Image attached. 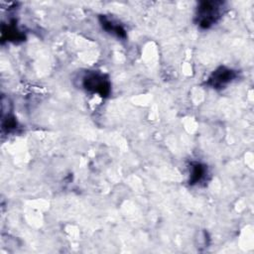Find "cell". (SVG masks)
Masks as SVG:
<instances>
[{
  "mask_svg": "<svg viewBox=\"0 0 254 254\" xmlns=\"http://www.w3.org/2000/svg\"><path fill=\"white\" fill-rule=\"evenodd\" d=\"M100 23H101L102 28L104 30H106L107 32L115 34L116 36H118L120 38H125L126 37L124 29L119 24H115L113 21H111L107 17L101 16L100 17Z\"/></svg>",
  "mask_w": 254,
  "mask_h": 254,
  "instance_id": "5",
  "label": "cell"
},
{
  "mask_svg": "<svg viewBox=\"0 0 254 254\" xmlns=\"http://www.w3.org/2000/svg\"><path fill=\"white\" fill-rule=\"evenodd\" d=\"M206 175V168L200 163H192L190 173V184L195 185L200 183Z\"/></svg>",
  "mask_w": 254,
  "mask_h": 254,
  "instance_id": "4",
  "label": "cell"
},
{
  "mask_svg": "<svg viewBox=\"0 0 254 254\" xmlns=\"http://www.w3.org/2000/svg\"><path fill=\"white\" fill-rule=\"evenodd\" d=\"M220 3L213 1L201 2L197 8L198 25L201 28H209L220 17Z\"/></svg>",
  "mask_w": 254,
  "mask_h": 254,
  "instance_id": "1",
  "label": "cell"
},
{
  "mask_svg": "<svg viewBox=\"0 0 254 254\" xmlns=\"http://www.w3.org/2000/svg\"><path fill=\"white\" fill-rule=\"evenodd\" d=\"M236 77V72L230 68L220 66L209 76L207 83L213 88H222Z\"/></svg>",
  "mask_w": 254,
  "mask_h": 254,
  "instance_id": "3",
  "label": "cell"
},
{
  "mask_svg": "<svg viewBox=\"0 0 254 254\" xmlns=\"http://www.w3.org/2000/svg\"><path fill=\"white\" fill-rule=\"evenodd\" d=\"M83 86L86 90L98 93L100 96H107L110 92V83L101 73L90 72L83 78Z\"/></svg>",
  "mask_w": 254,
  "mask_h": 254,
  "instance_id": "2",
  "label": "cell"
}]
</instances>
